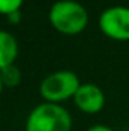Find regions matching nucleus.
<instances>
[{
    "mask_svg": "<svg viewBox=\"0 0 129 131\" xmlns=\"http://www.w3.org/2000/svg\"><path fill=\"white\" fill-rule=\"evenodd\" d=\"M78 76L71 72H56L47 76L41 84V95L43 98L50 102H58L62 99L76 95L79 90Z\"/></svg>",
    "mask_w": 129,
    "mask_h": 131,
    "instance_id": "7ed1b4c3",
    "label": "nucleus"
},
{
    "mask_svg": "<svg viewBox=\"0 0 129 131\" xmlns=\"http://www.w3.org/2000/svg\"><path fill=\"white\" fill-rule=\"evenodd\" d=\"M100 29L111 38L129 40V9L115 6L100 15Z\"/></svg>",
    "mask_w": 129,
    "mask_h": 131,
    "instance_id": "20e7f679",
    "label": "nucleus"
},
{
    "mask_svg": "<svg viewBox=\"0 0 129 131\" xmlns=\"http://www.w3.org/2000/svg\"><path fill=\"white\" fill-rule=\"evenodd\" d=\"M50 21L59 32L78 34L82 29H85L88 15L82 5L71 0H62L56 2L52 6Z\"/></svg>",
    "mask_w": 129,
    "mask_h": 131,
    "instance_id": "f03ea898",
    "label": "nucleus"
},
{
    "mask_svg": "<svg viewBox=\"0 0 129 131\" xmlns=\"http://www.w3.org/2000/svg\"><path fill=\"white\" fill-rule=\"evenodd\" d=\"M20 81V72L17 67L14 66H8L5 69H2V82L8 87H12V85H17Z\"/></svg>",
    "mask_w": 129,
    "mask_h": 131,
    "instance_id": "0eeeda50",
    "label": "nucleus"
},
{
    "mask_svg": "<svg viewBox=\"0 0 129 131\" xmlns=\"http://www.w3.org/2000/svg\"><path fill=\"white\" fill-rule=\"evenodd\" d=\"M21 2L23 0H0V11L8 15L12 12H17L18 8L21 6Z\"/></svg>",
    "mask_w": 129,
    "mask_h": 131,
    "instance_id": "6e6552de",
    "label": "nucleus"
},
{
    "mask_svg": "<svg viewBox=\"0 0 129 131\" xmlns=\"http://www.w3.org/2000/svg\"><path fill=\"white\" fill-rule=\"evenodd\" d=\"M71 117L56 104L38 105L28 119L26 131H70Z\"/></svg>",
    "mask_w": 129,
    "mask_h": 131,
    "instance_id": "f257e3e1",
    "label": "nucleus"
},
{
    "mask_svg": "<svg viewBox=\"0 0 129 131\" xmlns=\"http://www.w3.org/2000/svg\"><path fill=\"white\" fill-rule=\"evenodd\" d=\"M9 20H11V21H18V11L9 14Z\"/></svg>",
    "mask_w": 129,
    "mask_h": 131,
    "instance_id": "9d476101",
    "label": "nucleus"
},
{
    "mask_svg": "<svg viewBox=\"0 0 129 131\" xmlns=\"http://www.w3.org/2000/svg\"><path fill=\"white\" fill-rule=\"evenodd\" d=\"M88 131H112V130L108 128V127H105V125H94V127H91Z\"/></svg>",
    "mask_w": 129,
    "mask_h": 131,
    "instance_id": "1a4fd4ad",
    "label": "nucleus"
},
{
    "mask_svg": "<svg viewBox=\"0 0 129 131\" xmlns=\"http://www.w3.org/2000/svg\"><path fill=\"white\" fill-rule=\"evenodd\" d=\"M74 102L76 105L82 110V111H87V113H97L99 110H102L103 107V93L102 90L93 85V84H85V85H81L79 90L76 92L74 95Z\"/></svg>",
    "mask_w": 129,
    "mask_h": 131,
    "instance_id": "39448f33",
    "label": "nucleus"
},
{
    "mask_svg": "<svg viewBox=\"0 0 129 131\" xmlns=\"http://www.w3.org/2000/svg\"><path fill=\"white\" fill-rule=\"evenodd\" d=\"M17 57V43L15 38L8 32L0 34V66L2 69L12 64Z\"/></svg>",
    "mask_w": 129,
    "mask_h": 131,
    "instance_id": "423d86ee",
    "label": "nucleus"
}]
</instances>
